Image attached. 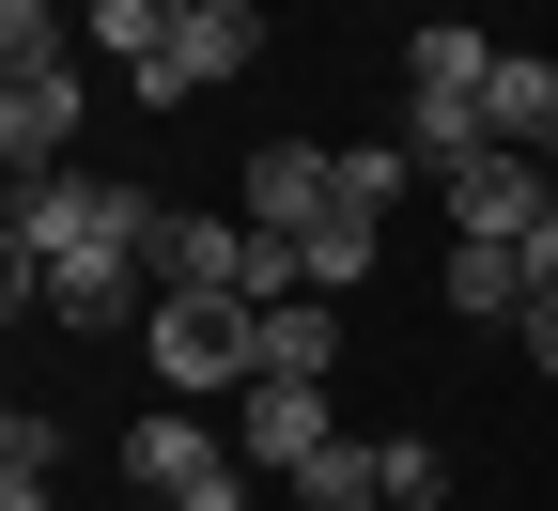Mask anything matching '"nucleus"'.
Masks as SVG:
<instances>
[{"label": "nucleus", "mask_w": 558, "mask_h": 511, "mask_svg": "<svg viewBox=\"0 0 558 511\" xmlns=\"http://www.w3.org/2000/svg\"><path fill=\"white\" fill-rule=\"evenodd\" d=\"M248 356H264L248 388H326V373H341V295H279V311L248 326Z\"/></svg>", "instance_id": "obj_8"}, {"label": "nucleus", "mask_w": 558, "mask_h": 511, "mask_svg": "<svg viewBox=\"0 0 558 511\" xmlns=\"http://www.w3.org/2000/svg\"><path fill=\"white\" fill-rule=\"evenodd\" d=\"M248 233H279V248H311L326 233V217H341V156H326V139H248Z\"/></svg>", "instance_id": "obj_4"}, {"label": "nucleus", "mask_w": 558, "mask_h": 511, "mask_svg": "<svg viewBox=\"0 0 558 511\" xmlns=\"http://www.w3.org/2000/svg\"><path fill=\"white\" fill-rule=\"evenodd\" d=\"M450 496V450H435V434H388V511H435Z\"/></svg>", "instance_id": "obj_17"}, {"label": "nucleus", "mask_w": 558, "mask_h": 511, "mask_svg": "<svg viewBox=\"0 0 558 511\" xmlns=\"http://www.w3.org/2000/svg\"><path fill=\"white\" fill-rule=\"evenodd\" d=\"M248 62H264V0H186V16H171V47L140 62L124 94H140V109H186V94H233Z\"/></svg>", "instance_id": "obj_2"}, {"label": "nucleus", "mask_w": 558, "mask_h": 511, "mask_svg": "<svg viewBox=\"0 0 558 511\" xmlns=\"http://www.w3.org/2000/svg\"><path fill=\"white\" fill-rule=\"evenodd\" d=\"M450 311H465V326H527V311H543V264L497 248V233H450Z\"/></svg>", "instance_id": "obj_9"}, {"label": "nucleus", "mask_w": 558, "mask_h": 511, "mask_svg": "<svg viewBox=\"0 0 558 511\" xmlns=\"http://www.w3.org/2000/svg\"><path fill=\"white\" fill-rule=\"evenodd\" d=\"M124 480L156 496V511H248V450H233L218 418H186V403H156V418L124 434Z\"/></svg>", "instance_id": "obj_1"}, {"label": "nucleus", "mask_w": 558, "mask_h": 511, "mask_svg": "<svg viewBox=\"0 0 558 511\" xmlns=\"http://www.w3.org/2000/svg\"><path fill=\"white\" fill-rule=\"evenodd\" d=\"M373 264H388V217H326V233L295 248V279H311V295H357Z\"/></svg>", "instance_id": "obj_13"}, {"label": "nucleus", "mask_w": 558, "mask_h": 511, "mask_svg": "<svg viewBox=\"0 0 558 511\" xmlns=\"http://www.w3.org/2000/svg\"><path fill=\"white\" fill-rule=\"evenodd\" d=\"M418 186V156H403V139H357V156H341V217H388Z\"/></svg>", "instance_id": "obj_16"}, {"label": "nucleus", "mask_w": 558, "mask_h": 511, "mask_svg": "<svg viewBox=\"0 0 558 511\" xmlns=\"http://www.w3.org/2000/svg\"><path fill=\"white\" fill-rule=\"evenodd\" d=\"M233 450H248V480H295L341 450V403L326 388H233Z\"/></svg>", "instance_id": "obj_6"}, {"label": "nucleus", "mask_w": 558, "mask_h": 511, "mask_svg": "<svg viewBox=\"0 0 558 511\" xmlns=\"http://www.w3.org/2000/svg\"><path fill=\"white\" fill-rule=\"evenodd\" d=\"M527 356H543V388H558V295H543V311H527Z\"/></svg>", "instance_id": "obj_18"}, {"label": "nucleus", "mask_w": 558, "mask_h": 511, "mask_svg": "<svg viewBox=\"0 0 558 511\" xmlns=\"http://www.w3.org/2000/svg\"><path fill=\"white\" fill-rule=\"evenodd\" d=\"M78 62V0H0V78H62Z\"/></svg>", "instance_id": "obj_12"}, {"label": "nucleus", "mask_w": 558, "mask_h": 511, "mask_svg": "<svg viewBox=\"0 0 558 511\" xmlns=\"http://www.w3.org/2000/svg\"><path fill=\"white\" fill-rule=\"evenodd\" d=\"M435 202H450V233H497V248L558 233V171H543V156H465Z\"/></svg>", "instance_id": "obj_5"}, {"label": "nucleus", "mask_w": 558, "mask_h": 511, "mask_svg": "<svg viewBox=\"0 0 558 511\" xmlns=\"http://www.w3.org/2000/svg\"><path fill=\"white\" fill-rule=\"evenodd\" d=\"M248 326H264L248 295H156V388H186V403H202V388H248V373H264Z\"/></svg>", "instance_id": "obj_3"}, {"label": "nucleus", "mask_w": 558, "mask_h": 511, "mask_svg": "<svg viewBox=\"0 0 558 511\" xmlns=\"http://www.w3.org/2000/svg\"><path fill=\"white\" fill-rule=\"evenodd\" d=\"M171 16H186V0H78V47H109L124 78H140V62L171 47Z\"/></svg>", "instance_id": "obj_14"}, {"label": "nucleus", "mask_w": 558, "mask_h": 511, "mask_svg": "<svg viewBox=\"0 0 558 511\" xmlns=\"http://www.w3.org/2000/svg\"><path fill=\"white\" fill-rule=\"evenodd\" d=\"M62 139H78V62H62V78H0V171H16V186L78 171Z\"/></svg>", "instance_id": "obj_7"}, {"label": "nucleus", "mask_w": 558, "mask_h": 511, "mask_svg": "<svg viewBox=\"0 0 558 511\" xmlns=\"http://www.w3.org/2000/svg\"><path fill=\"white\" fill-rule=\"evenodd\" d=\"M295 511H388V434H341L326 465H295Z\"/></svg>", "instance_id": "obj_11"}, {"label": "nucleus", "mask_w": 558, "mask_h": 511, "mask_svg": "<svg viewBox=\"0 0 558 511\" xmlns=\"http://www.w3.org/2000/svg\"><path fill=\"white\" fill-rule=\"evenodd\" d=\"M543 171H558V139H543Z\"/></svg>", "instance_id": "obj_19"}, {"label": "nucleus", "mask_w": 558, "mask_h": 511, "mask_svg": "<svg viewBox=\"0 0 558 511\" xmlns=\"http://www.w3.org/2000/svg\"><path fill=\"white\" fill-rule=\"evenodd\" d=\"M47 480H62V434L16 403V418H0V511H47Z\"/></svg>", "instance_id": "obj_15"}, {"label": "nucleus", "mask_w": 558, "mask_h": 511, "mask_svg": "<svg viewBox=\"0 0 558 511\" xmlns=\"http://www.w3.org/2000/svg\"><path fill=\"white\" fill-rule=\"evenodd\" d=\"M481 124H497V156H543V139H558V62H543V47H497Z\"/></svg>", "instance_id": "obj_10"}]
</instances>
